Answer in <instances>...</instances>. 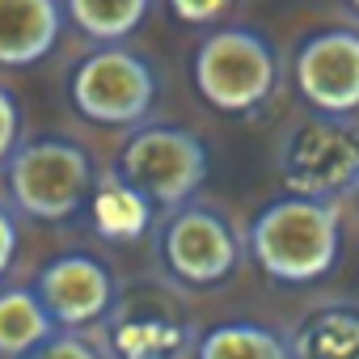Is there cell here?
Returning <instances> with one entry per match:
<instances>
[{"mask_svg": "<svg viewBox=\"0 0 359 359\" xmlns=\"http://www.w3.org/2000/svg\"><path fill=\"white\" fill-rule=\"evenodd\" d=\"M355 191H359V187H355Z\"/></svg>", "mask_w": 359, "mask_h": 359, "instance_id": "21", "label": "cell"}, {"mask_svg": "<svg viewBox=\"0 0 359 359\" xmlns=\"http://www.w3.org/2000/svg\"><path fill=\"white\" fill-rule=\"evenodd\" d=\"M34 292L60 330H81V325H93L110 313L114 275L93 254H60L39 271Z\"/></svg>", "mask_w": 359, "mask_h": 359, "instance_id": "9", "label": "cell"}, {"mask_svg": "<svg viewBox=\"0 0 359 359\" xmlns=\"http://www.w3.org/2000/svg\"><path fill=\"white\" fill-rule=\"evenodd\" d=\"M64 30L60 0H0V68H30Z\"/></svg>", "mask_w": 359, "mask_h": 359, "instance_id": "10", "label": "cell"}, {"mask_svg": "<svg viewBox=\"0 0 359 359\" xmlns=\"http://www.w3.org/2000/svg\"><path fill=\"white\" fill-rule=\"evenodd\" d=\"M292 342V359H359V309L325 304L309 313Z\"/></svg>", "mask_w": 359, "mask_h": 359, "instance_id": "12", "label": "cell"}, {"mask_svg": "<svg viewBox=\"0 0 359 359\" xmlns=\"http://www.w3.org/2000/svg\"><path fill=\"white\" fill-rule=\"evenodd\" d=\"M195 359H292V342L258 321H224L195 342Z\"/></svg>", "mask_w": 359, "mask_h": 359, "instance_id": "14", "label": "cell"}, {"mask_svg": "<svg viewBox=\"0 0 359 359\" xmlns=\"http://www.w3.org/2000/svg\"><path fill=\"white\" fill-rule=\"evenodd\" d=\"M13 254H18V220L13 212L0 203V275L13 266Z\"/></svg>", "mask_w": 359, "mask_h": 359, "instance_id": "19", "label": "cell"}, {"mask_svg": "<svg viewBox=\"0 0 359 359\" xmlns=\"http://www.w3.org/2000/svg\"><path fill=\"white\" fill-rule=\"evenodd\" d=\"M5 187L22 216L60 224V220H72L81 208H89L97 173L81 144L47 135L13 148V156L5 161Z\"/></svg>", "mask_w": 359, "mask_h": 359, "instance_id": "2", "label": "cell"}, {"mask_svg": "<svg viewBox=\"0 0 359 359\" xmlns=\"http://www.w3.org/2000/svg\"><path fill=\"white\" fill-rule=\"evenodd\" d=\"M229 5H233V0H169V9L182 18V22H195V26L216 22Z\"/></svg>", "mask_w": 359, "mask_h": 359, "instance_id": "18", "label": "cell"}, {"mask_svg": "<svg viewBox=\"0 0 359 359\" xmlns=\"http://www.w3.org/2000/svg\"><path fill=\"white\" fill-rule=\"evenodd\" d=\"M191 76L208 106L224 114H250L271 97L279 81V64H275L271 43L258 30L224 26L199 43Z\"/></svg>", "mask_w": 359, "mask_h": 359, "instance_id": "3", "label": "cell"}, {"mask_svg": "<svg viewBox=\"0 0 359 359\" xmlns=\"http://www.w3.org/2000/svg\"><path fill=\"white\" fill-rule=\"evenodd\" d=\"M72 106L102 127H135L156 106V72L144 55L127 47H97L89 51L68 76Z\"/></svg>", "mask_w": 359, "mask_h": 359, "instance_id": "5", "label": "cell"}, {"mask_svg": "<svg viewBox=\"0 0 359 359\" xmlns=\"http://www.w3.org/2000/svg\"><path fill=\"white\" fill-rule=\"evenodd\" d=\"M89 216L106 241H135L152 224V199L135 191L127 177L110 173V177H97V187L89 195Z\"/></svg>", "mask_w": 359, "mask_h": 359, "instance_id": "11", "label": "cell"}, {"mask_svg": "<svg viewBox=\"0 0 359 359\" xmlns=\"http://www.w3.org/2000/svg\"><path fill=\"white\" fill-rule=\"evenodd\" d=\"M18 144H22V110H18V97L0 85V165L13 156Z\"/></svg>", "mask_w": 359, "mask_h": 359, "instance_id": "17", "label": "cell"}, {"mask_svg": "<svg viewBox=\"0 0 359 359\" xmlns=\"http://www.w3.org/2000/svg\"><path fill=\"white\" fill-rule=\"evenodd\" d=\"M118 177L152 199V208H182L208 177V148L182 127H140L118 152Z\"/></svg>", "mask_w": 359, "mask_h": 359, "instance_id": "6", "label": "cell"}, {"mask_svg": "<svg viewBox=\"0 0 359 359\" xmlns=\"http://www.w3.org/2000/svg\"><path fill=\"white\" fill-rule=\"evenodd\" d=\"M55 334V321L34 287H0V359H26Z\"/></svg>", "mask_w": 359, "mask_h": 359, "instance_id": "13", "label": "cell"}, {"mask_svg": "<svg viewBox=\"0 0 359 359\" xmlns=\"http://www.w3.org/2000/svg\"><path fill=\"white\" fill-rule=\"evenodd\" d=\"M152 9V0H64V18L93 43L131 39Z\"/></svg>", "mask_w": 359, "mask_h": 359, "instance_id": "15", "label": "cell"}, {"mask_svg": "<svg viewBox=\"0 0 359 359\" xmlns=\"http://www.w3.org/2000/svg\"><path fill=\"white\" fill-rule=\"evenodd\" d=\"M26 359H97V346L76 330H64V334H51L43 346H34Z\"/></svg>", "mask_w": 359, "mask_h": 359, "instance_id": "16", "label": "cell"}, {"mask_svg": "<svg viewBox=\"0 0 359 359\" xmlns=\"http://www.w3.org/2000/svg\"><path fill=\"white\" fill-rule=\"evenodd\" d=\"M292 81L317 114L351 118L359 110V30H317L300 43Z\"/></svg>", "mask_w": 359, "mask_h": 359, "instance_id": "8", "label": "cell"}, {"mask_svg": "<svg viewBox=\"0 0 359 359\" xmlns=\"http://www.w3.org/2000/svg\"><path fill=\"white\" fill-rule=\"evenodd\" d=\"M342 250V220L334 199L283 195L250 224V258L275 283H317L334 271Z\"/></svg>", "mask_w": 359, "mask_h": 359, "instance_id": "1", "label": "cell"}, {"mask_svg": "<svg viewBox=\"0 0 359 359\" xmlns=\"http://www.w3.org/2000/svg\"><path fill=\"white\" fill-rule=\"evenodd\" d=\"M279 177L287 195L338 199L359 187V127L338 114L300 118L279 144Z\"/></svg>", "mask_w": 359, "mask_h": 359, "instance_id": "4", "label": "cell"}, {"mask_svg": "<svg viewBox=\"0 0 359 359\" xmlns=\"http://www.w3.org/2000/svg\"><path fill=\"white\" fill-rule=\"evenodd\" d=\"M161 258L173 279H182L191 287H216L237 271L241 241L233 224L212 208L182 203L173 208V216L161 229Z\"/></svg>", "mask_w": 359, "mask_h": 359, "instance_id": "7", "label": "cell"}, {"mask_svg": "<svg viewBox=\"0 0 359 359\" xmlns=\"http://www.w3.org/2000/svg\"><path fill=\"white\" fill-rule=\"evenodd\" d=\"M346 5H351V9H355V13H359V0H346Z\"/></svg>", "mask_w": 359, "mask_h": 359, "instance_id": "20", "label": "cell"}]
</instances>
